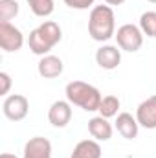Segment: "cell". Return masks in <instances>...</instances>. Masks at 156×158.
Listing matches in <instances>:
<instances>
[{
    "label": "cell",
    "mask_w": 156,
    "mask_h": 158,
    "mask_svg": "<svg viewBox=\"0 0 156 158\" xmlns=\"http://www.w3.org/2000/svg\"><path fill=\"white\" fill-rule=\"evenodd\" d=\"M96 63L103 68V70H114L121 63V52L117 50V46H101L96 52Z\"/></svg>",
    "instance_id": "cell-9"
},
{
    "label": "cell",
    "mask_w": 156,
    "mask_h": 158,
    "mask_svg": "<svg viewBox=\"0 0 156 158\" xmlns=\"http://www.w3.org/2000/svg\"><path fill=\"white\" fill-rule=\"evenodd\" d=\"M140 30L147 37H156V11H145L140 17Z\"/></svg>",
    "instance_id": "cell-17"
},
{
    "label": "cell",
    "mask_w": 156,
    "mask_h": 158,
    "mask_svg": "<svg viewBox=\"0 0 156 158\" xmlns=\"http://www.w3.org/2000/svg\"><path fill=\"white\" fill-rule=\"evenodd\" d=\"M117 110H119V99H117L116 96H105L103 99H101V105H99V116H103V118H114L117 116Z\"/></svg>",
    "instance_id": "cell-15"
},
{
    "label": "cell",
    "mask_w": 156,
    "mask_h": 158,
    "mask_svg": "<svg viewBox=\"0 0 156 158\" xmlns=\"http://www.w3.org/2000/svg\"><path fill=\"white\" fill-rule=\"evenodd\" d=\"M11 88V77L7 72H0V94L6 96Z\"/></svg>",
    "instance_id": "cell-20"
},
{
    "label": "cell",
    "mask_w": 156,
    "mask_h": 158,
    "mask_svg": "<svg viewBox=\"0 0 156 158\" xmlns=\"http://www.w3.org/2000/svg\"><path fill=\"white\" fill-rule=\"evenodd\" d=\"M101 145L97 140H83L74 147L70 158H101Z\"/></svg>",
    "instance_id": "cell-14"
},
{
    "label": "cell",
    "mask_w": 156,
    "mask_h": 158,
    "mask_svg": "<svg viewBox=\"0 0 156 158\" xmlns=\"http://www.w3.org/2000/svg\"><path fill=\"white\" fill-rule=\"evenodd\" d=\"M66 99L72 105L81 107L86 112H96V110H99L103 96L96 86H92L84 81H72L66 85Z\"/></svg>",
    "instance_id": "cell-2"
},
{
    "label": "cell",
    "mask_w": 156,
    "mask_h": 158,
    "mask_svg": "<svg viewBox=\"0 0 156 158\" xmlns=\"http://www.w3.org/2000/svg\"><path fill=\"white\" fill-rule=\"evenodd\" d=\"M61 37H63V31H61L59 24L53 22V20H46L40 26H37L35 30L30 31L28 44H30V50L35 55H42L44 57L61 40Z\"/></svg>",
    "instance_id": "cell-3"
},
{
    "label": "cell",
    "mask_w": 156,
    "mask_h": 158,
    "mask_svg": "<svg viewBox=\"0 0 156 158\" xmlns=\"http://www.w3.org/2000/svg\"><path fill=\"white\" fill-rule=\"evenodd\" d=\"M96 0H64V4L72 9H88L94 6Z\"/></svg>",
    "instance_id": "cell-19"
},
{
    "label": "cell",
    "mask_w": 156,
    "mask_h": 158,
    "mask_svg": "<svg viewBox=\"0 0 156 158\" xmlns=\"http://www.w3.org/2000/svg\"><path fill=\"white\" fill-rule=\"evenodd\" d=\"M48 119L57 129L66 127L70 123V119H72V103L70 101H63V99L55 101L50 107V110H48Z\"/></svg>",
    "instance_id": "cell-7"
},
{
    "label": "cell",
    "mask_w": 156,
    "mask_h": 158,
    "mask_svg": "<svg viewBox=\"0 0 156 158\" xmlns=\"http://www.w3.org/2000/svg\"><path fill=\"white\" fill-rule=\"evenodd\" d=\"M136 119L145 129H156V96L147 98L138 105Z\"/></svg>",
    "instance_id": "cell-8"
},
{
    "label": "cell",
    "mask_w": 156,
    "mask_h": 158,
    "mask_svg": "<svg viewBox=\"0 0 156 158\" xmlns=\"http://www.w3.org/2000/svg\"><path fill=\"white\" fill-rule=\"evenodd\" d=\"M28 110H30V101L22 94L7 96L4 99V103H2L4 116L7 119H11V121H22V119L28 116Z\"/></svg>",
    "instance_id": "cell-5"
},
{
    "label": "cell",
    "mask_w": 156,
    "mask_h": 158,
    "mask_svg": "<svg viewBox=\"0 0 156 158\" xmlns=\"http://www.w3.org/2000/svg\"><path fill=\"white\" fill-rule=\"evenodd\" d=\"M147 2H151V4H156V0H147Z\"/></svg>",
    "instance_id": "cell-23"
},
{
    "label": "cell",
    "mask_w": 156,
    "mask_h": 158,
    "mask_svg": "<svg viewBox=\"0 0 156 158\" xmlns=\"http://www.w3.org/2000/svg\"><path fill=\"white\" fill-rule=\"evenodd\" d=\"M116 42L119 46V50H125V52H138L143 44V31L134 26V24H123L119 26L116 31Z\"/></svg>",
    "instance_id": "cell-4"
},
{
    "label": "cell",
    "mask_w": 156,
    "mask_h": 158,
    "mask_svg": "<svg viewBox=\"0 0 156 158\" xmlns=\"http://www.w3.org/2000/svg\"><path fill=\"white\" fill-rule=\"evenodd\" d=\"M116 129H117V132H119L125 140H134V138L138 136L140 123H138V119L134 118L132 114H129V112H121V114H117Z\"/></svg>",
    "instance_id": "cell-13"
},
{
    "label": "cell",
    "mask_w": 156,
    "mask_h": 158,
    "mask_svg": "<svg viewBox=\"0 0 156 158\" xmlns=\"http://www.w3.org/2000/svg\"><path fill=\"white\" fill-rule=\"evenodd\" d=\"M107 2V6H121L125 0H105Z\"/></svg>",
    "instance_id": "cell-21"
},
{
    "label": "cell",
    "mask_w": 156,
    "mask_h": 158,
    "mask_svg": "<svg viewBox=\"0 0 156 158\" xmlns=\"http://www.w3.org/2000/svg\"><path fill=\"white\" fill-rule=\"evenodd\" d=\"M18 15L17 0H0V22H9Z\"/></svg>",
    "instance_id": "cell-18"
},
{
    "label": "cell",
    "mask_w": 156,
    "mask_h": 158,
    "mask_svg": "<svg viewBox=\"0 0 156 158\" xmlns=\"http://www.w3.org/2000/svg\"><path fill=\"white\" fill-rule=\"evenodd\" d=\"M88 132L92 134L94 140H97V142H107V140L112 138L114 129H112V125L109 123L107 118L96 116V118H92L88 121Z\"/></svg>",
    "instance_id": "cell-12"
},
{
    "label": "cell",
    "mask_w": 156,
    "mask_h": 158,
    "mask_svg": "<svg viewBox=\"0 0 156 158\" xmlns=\"http://www.w3.org/2000/svg\"><path fill=\"white\" fill-rule=\"evenodd\" d=\"M88 35L97 42L116 35V17L110 6H94L88 17Z\"/></svg>",
    "instance_id": "cell-1"
},
{
    "label": "cell",
    "mask_w": 156,
    "mask_h": 158,
    "mask_svg": "<svg viewBox=\"0 0 156 158\" xmlns=\"http://www.w3.org/2000/svg\"><path fill=\"white\" fill-rule=\"evenodd\" d=\"M37 68H39V74L44 79H55L63 74L64 64H63V61L57 55H44L39 61Z\"/></svg>",
    "instance_id": "cell-11"
},
{
    "label": "cell",
    "mask_w": 156,
    "mask_h": 158,
    "mask_svg": "<svg viewBox=\"0 0 156 158\" xmlns=\"http://www.w3.org/2000/svg\"><path fill=\"white\" fill-rule=\"evenodd\" d=\"M24 46L22 31L11 22H0V48L4 52H18Z\"/></svg>",
    "instance_id": "cell-6"
},
{
    "label": "cell",
    "mask_w": 156,
    "mask_h": 158,
    "mask_svg": "<svg viewBox=\"0 0 156 158\" xmlns=\"http://www.w3.org/2000/svg\"><path fill=\"white\" fill-rule=\"evenodd\" d=\"M24 158H51V143L48 138L35 136L24 145Z\"/></svg>",
    "instance_id": "cell-10"
},
{
    "label": "cell",
    "mask_w": 156,
    "mask_h": 158,
    "mask_svg": "<svg viewBox=\"0 0 156 158\" xmlns=\"http://www.w3.org/2000/svg\"><path fill=\"white\" fill-rule=\"evenodd\" d=\"M154 39H156V37H154Z\"/></svg>",
    "instance_id": "cell-24"
},
{
    "label": "cell",
    "mask_w": 156,
    "mask_h": 158,
    "mask_svg": "<svg viewBox=\"0 0 156 158\" xmlns=\"http://www.w3.org/2000/svg\"><path fill=\"white\" fill-rule=\"evenodd\" d=\"M30 9L33 11V15H37L40 19L50 17L53 13V0H26Z\"/></svg>",
    "instance_id": "cell-16"
},
{
    "label": "cell",
    "mask_w": 156,
    "mask_h": 158,
    "mask_svg": "<svg viewBox=\"0 0 156 158\" xmlns=\"http://www.w3.org/2000/svg\"><path fill=\"white\" fill-rule=\"evenodd\" d=\"M0 158H17V156H15V155H9V153H2Z\"/></svg>",
    "instance_id": "cell-22"
}]
</instances>
